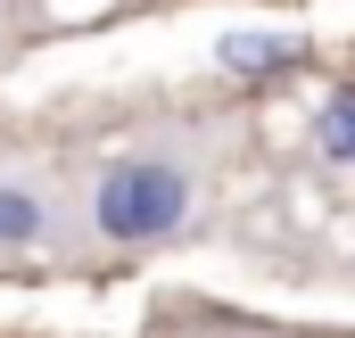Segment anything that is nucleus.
I'll list each match as a JSON object with an SVG mask.
<instances>
[{"mask_svg":"<svg viewBox=\"0 0 355 338\" xmlns=\"http://www.w3.org/2000/svg\"><path fill=\"white\" fill-rule=\"evenodd\" d=\"M190 173L174 157H124V166L99 173V190H91V223H99V240H116V248H141V240H166L190 223Z\"/></svg>","mask_w":355,"mask_h":338,"instance_id":"obj_1","label":"nucleus"},{"mask_svg":"<svg viewBox=\"0 0 355 338\" xmlns=\"http://www.w3.org/2000/svg\"><path fill=\"white\" fill-rule=\"evenodd\" d=\"M50 240V190L33 173H0V256Z\"/></svg>","mask_w":355,"mask_h":338,"instance_id":"obj_2","label":"nucleus"},{"mask_svg":"<svg viewBox=\"0 0 355 338\" xmlns=\"http://www.w3.org/2000/svg\"><path fill=\"white\" fill-rule=\"evenodd\" d=\"M272 58H289L281 33H223V66H232V75H265Z\"/></svg>","mask_w":355,"mask_h":338,"instance_id":"obj_3","label":"nucleus"},{"mask_svg":"<svg viewBox=\"0 0 355 338\" xmlns=\"http://www.w3.org/2000/svg\"><path fill=\"white\" fill-rule=\"evenodd\" d=\"M314 141H322V149H331L339 166H355V91H339V99H331V107L314 116Z\"/></svg>","mask_w":355,"mask_h":338,"instance_id":"obj_4","label":"nucleus"}]
</instances>
